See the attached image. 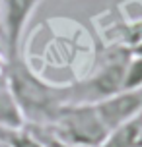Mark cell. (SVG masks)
I'll return each mask as SVG.
<instances>
[{"label": "cell", "instance_id": "7", "mask_svg": "<svg viewBox=\"0 0 142 147\" xmlns=\"http://www.w3.org/2000/svg\"><path fill=\"white\" fill-rule=\"evenodd\" d=\"M123 91H142V56L132 52L123 78Z\"/></svg>", "mask_w": 142, "mask_h": 147}, {"label": "cell", "instance_id": "12", "mask_svg": "<svg viewBox=\"0 0 142 147\" xmlns=\"http://www.w3.org/2000/svg\"><path fill=\"white\" fill-rule=\"evenodd\" d=\"M0 49H2V45H0Z\"/></svg>", "mask_w": 142, "mask_h": 147}, {"label": "cell", "instance_id": "5", "mask_svg": "<svg viewBox=\"0 0 142 147\" xmlns=\"http://www.w3.org/2000/svg\"><path fill=\"white\" fill-rule=\"evenodd\" d=\"M25 126V118L8 83L6 72L0 74V130H18Z\"/></svg>", "mask_w": 142, "mask_h": 147}, {"label": "cell", "instance_id": "10", "mask_svg": "<svg viewBox=\"0 0 142 147\" xmlns=\"http://www.w3.org/2000/svg\"><path fill=\"white\" fill-rule=\"evenodd\" d=\"M0 12H2V0H0ZM0 45H2V16H0Z\"/></svg>", "mask_w": 142, "mask_h": 147}, {"label": "cell", "instance_id": "11", "mask_svg": "<svg viewBox=\"0 0 142 147\" xmlns=\"http://www.w3.org/2000/svg\"><path fill=\"white\" fill-rule=\"evenodd\" d=\"M0 147H6V145H4V141H2V140H0Z\"/></svg>", "mask_w": 142, "mask_h": 147}, {"label": "cell", "instance_id": "9", "mask_svg": "<svg viewBox=\"0 0 142 147\" xmlns=\"http://www.w3.org/2000/svg\"><path fill=\"white\" fill-rule=\"evenodd\" d=\"M6 70V54H4V51L0 49V74Z\"/></svg>", "mask_w": 142, "mask_h": 147}, {"label": "cell", "instance_id": "8", "mask_svg": "<svg viewBox=\"0 0 142 147\" xmlns=\"http://www.w3.org/2000/svg\"><path fill=\"white\" fill-rule=\"evenodd\" d=\"M29 128H33V126H29ZM33 130L37 132V136L41 138V141H43L45 147H70V145H66V143H62L60 140H57L51 132H47L45 128H33Z\"/></svg>", "mask_w": 142, "mask_h": 147}, {"label": "cell", "instance_id": "1", "mask_svg": "<svg viewBox=\"0 0 142 147\" xmlns=\"http://www.w3.org/2000/svg\"><path fill=\"white\" fill-rule=\"evenodd\" d=\"M4 72L25 118V126L49 128L59 110L70 103V83L59 85L45 81L31 70L22 52L6 60Z\"/></svg>", "mask_w": 142, "mask_h": 147}, {"label": "cell", "instance_id": "4", "mask_svg": "<svg viewBox=\"0 0 142 147\" xmlns=\"http://www.w3.org/2000/svg\"><path fill=\"white\" fill-rule=\"evenodd\" d=\"M96 105L107 132L132 120L142 112V91H121Z\"/></svg>", "mask_w": 142, "mask_h": 147}, {"label": "cell", "instance_id": "6", "mask_svg": "<svg viewBox=\"0 0 142 147\" xmlns=\"http://www.w3.org/2000/svg\"><path fill=\"white\" fill-rule=\"evenodd\" d=\"M99 147H142V112L132 120L113 128Z\"/></svg>", "mask_w": 142, "mask_h": 147}, {"label": "cell", "instance_id": "2", "mask_svg": "<svg viewBox=\"0 0 142 147\" xmlns=\"http://www.w3.org/2000/svg\"><path fill=\"white\" fill-rule=\"evenodd\" d=\"M45 130L70 147H99L109 134L96 105L90 103L64 105Z\"/></svg>", "mask_w": 142, "mask_h": 147}, {"label": "cell", "instance_id": "3", "mask_svg": "<svg viewBox=\"0 0 142 147\" xmlns=\"http://www.w3.org/2000/svg\"><path fill=\"white\" fill-rule=\"evenodd\" d=\"M41 0H2V51L6 60L22 52V37Z\"/></svg>", "mask_w": 142, "mask_h": 147}]
</instances>
